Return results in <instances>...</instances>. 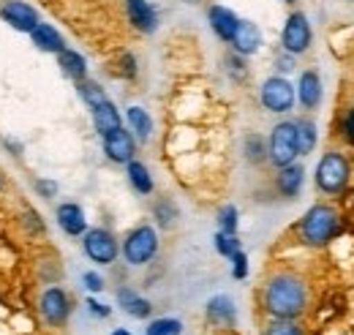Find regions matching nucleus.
<instances>
[{
    "instance_id": "1",
    "label": "nucleus",
    "mask_w": 354,
    "mask_h": 335,
    "mask_svg": "<svg viewBox=\"0 0 354 335\" xmlns=\"http://www.w3.org/2000/svg\"><path fill=\"white\" fill-rule=\"evenodd\" d=\"M265 308L275 319H297L306 305H308V292L306 284L292 275V273H278L265 284Z\"/></svg>"
},
{
    "instance_id": "2",
    "label": "nucleus",
    "mask_w": 354,
    "mask_h": 335,
    "mask_svg": "<svg viewBox=\"0 0 354 335\" xmlns=\"http://www.w3.org/2000/svg\"><path fill=\"white\" fill-rule=\"evenodd\" d=\"M341 229V221H338V212L330 208V205H313L306 212L303 224H300V237L306 246L313 248H322L327 246Z\"/></svg>"
},
{
    "instance_id": "3",
    "label": "nucleus",
    "mask_w": 354,
    "mask_h": 335,
    "mask_svg": "<svg viewBox=\"0 0 354 335\" xmlns=\"http://www.w3.org/2000/svg\"><path fill=\"white\" fill-rule=\"evenodd\" d=\"M297 131H295V123L292 120H283L272 128L270 134V145H267V159L275 164V167H289L295 164L297 159Z\"/></svg>"
},
{
    "instance_id": "4",
    "label": "nucleus",
    "mask_w": 354,
    "mask_h": 335,
    "mask_svg": "<svg viewBox=\"0 0 354 335\" xmlns=\"http://www.w3.org/2000/svg\"><path fill=\"white\" fill-rule=\"evenodd\" d=\"M156 253H158V232H156L153 226L142 224V226H136V229L129 232V237H126V243H123V256H126L129 264L142 267V264H147Z\"/></svg>"
},
{
    "instance_id": "5",
    "label": "nucleus",
    "mask_w": 354,
    "mask_h": 335,
    "mask_svg": "<svg viewBox=\"0 0 354 335\" xmlns=\"http://www.w3.org/2000/svg\"><path fill=\"white\" fill-rule=\"evenodd\" d=\"M349 180V161L341 153H327L322 156V161L316 164V185L324 194H338L344 191Z\"/></svg>"
},
{
    "instance_id": "6",
    "label": "nucleus",
    "mask_w": 354,
    "mask_h": 335,
    "mask_svg": "<svg viewBox=\"0 0 354 335\" xmlns=\"http://www.w3.org/2000/svg\"><path fill=\"white\" fill-rule=\"evenodd\" d=\"M259 101L267 112H275V115H283L295 107V87L289 80L283 77H270L265 80L262 90H259Z\"/></svg>"
},
{
    "instance_id": "7",
    "label": "nucleus",
    "mask_w": 354,
    "mask_h": 335,
    "mask_svg": "<svg viewBox=\"0 0 354 335\" xmlns=\"http://www.w3.org/2000/svg\"><path fill=\"white\" fill-rule=\"evenodd\" d=\"M39 314L49 327H63L71 316V300L60 287H49L39 297Z\"/></svg>"
},
{
    "instance_id": "8",
    "label": "nucleus",
    "mask_w": 354,
    "mask_h": 335,
    "mask_svg": "<svg viewBox=\"0 0 354 335\" xmlns=\"http://www.w3.org/2000/svg\"><path fill=\"white\" fill-rule=\"evenodd\" d=\"M82 248H85V256L95 264H112L118 259V251H120L118 240L109 229H88Z\"/></svg>"
},
{
    "instance_id": "9",
    "label": "nucleus",
    "mask_w": 354,
    "mask_h": 335,
    "mask_svg": "<svg viewBox=\"0 0 354 335\" xmlns=\"http://www.w3.org/2000/svg\"><path fill=\"white\" fill-rule=\"evenodd\" d=\"M0 19L8 22L19 33H33L39 28V22H41L39 19V11L30 3H25V0H6L0 6Z\"/></svg>"
},
{
    "instance_id": "10",
    "label": "nucleus",
    "mask_w": 354,
    "mask_h": 335,
    "mask_svg": "<svg viewBox=\"0 0 354 335\" xmlns=\"http://www.w3.org/2000/svg\"><path fill=\"white\" fill-rule=\"evenodd\" d=\"M281 44H283V52L289 55H303L306 49L310 46V25L308 17L295 11L286 25H283V33H281Z\"/></svg>"
},
{
    "instance_id": "11",
    "label": "nucleus",
    "mask_w": 354,
    "mask_h": 335,
    "mask_svg": "<svg viewBox=\"0 0 354 335\" xmlns=\"http://www.w3.org/2000/svg\"><path fill=\"white\" fill-rule=\"evenodd\" d=\"M104 153H106V159L115 161V164H129V161H133V153H136V139H133V134L126 131V128H118V131L106 134V136H104Z\"/></svg>"
},
{
    "instance_id": "12",
    "label": "nucleus",
    "mask_w": 354,
    "mask_h": 335,
    "mask_svg": "<svg viewBox=\"0 0 354 335\" xmlns=\"http://www.w3.org/2000/svg\"><path fill=\"white\" fill-rule=\"evenodd\" d=\"M55 218H57V226L68 235V237H82L85 232H88V218H85V210L80 208L77 202H63L57 212H55Z\"/></svg>"
},
{
    "instance_id": "13",
    "label": "nucleus",
    "mask_w": 354,
    "mask_h": 335,
    "mask_svg": "<svg viewBox=\"0 0 354 335\" xmlns=\"http://www.w3.org/2000/svg\"><path fill=\"white\" fill-rule=\"evenodd\" d=\"M126 14L139 33H153L158 28V14L147 0H126Z\"/></svg>"
},
{
    "instance_id": "14",
    "label": "nucleus",
    "mask_w": 354,
    "mask_h": 335,
    "mask_svg": "<svg viewBox=\"0 0 354 335\" xmlns=\"http://www.w3.org/2000/svg\"><path fill=\"white\" fill-rule=\"evenodd\" d=\"M207 19H210L213 33H216L221 42L232 44V39H234V30H237V25H240L237 14H234L232 8H226V6H213V8L207 11Z\"/></svg>"
},
{
    "instance_id": "15",
    "label": "nucleus",
    "mask_w": 354,
    "mask_h": 335,
    "mask_svg": "<svg viewBox=\"0 0 354 335\" xmlns=\"http://www.w3.org/2000/svg\"><path fill=\"white\" fill-rule=\"evenodd\" d=\"M232 46H234V52L243 55V57L259 52V46H262V33H259V28H257L254 22H248V19H240V25H237V30H234V39H232Z\"/></svg>"
},
{
    "instance_id": "16",
    "label": "nucleus",
    "mask_w": 354,
    "mask_h": 335,
    "mask_svg": "<svg viewBox=\"0 0 354 335\" xmlns=\"http://www.w3.org/2000/svg\"><path fill=\"white\" fill-rule=\"evenodd\" d=\"M303 180H306L303 167L289 164V167H281L278 177H275V188H278V194H281V197L295 199V197L300 194V188H303Z\"/></svg>"
},
{
    "instance_id": "17",
    "label": "nucleus",
    "mask_w": 354,
    "mask_h": 335,
    "mask_svg": "<svg viewBox=\"0 0 354 335\" xmlns=\"http://www.w3.org/2000/svg\"><path fill=\"white\" fill-rule=\"evenodd\" d=\"M207 319L218 327H232L234 319H237V311H234V302L226 297V294H216L210 297L207 302Z\"/></svg>"
},
{
    "instance_id": "18",
    "label": "nucleus",
    "mask_w": 354,
    "mask_h": 335,
    "mask_svg": "<svg viewBox=\"0 0 354 335\" xmlns=\"http://www.w3.org/2000/svg\"><path fill=\"white\" fill-rule=\"evenodd\" d=\"M93 126L101 136H106V134L123 128V118H120V112H118V107L112 101H104L101 107L93 109Z\"/></svg>"
},
{
    "instance_id": "19",
    "label": "nucleus",
    "mask_w": 354,
    "mask_h": 335,
    "mask_svg": "<svg viewBox=\"0 0 354 335\" xmlns=\"http://www.w3.org/2000/svg\"><path fill=\"white\" fill-rule=\"evenodd\" d=\"M297 96H300V104L306 109H316L322 104V80L316 71H303L300 74V84H297Z\"/></svg>"
},
{
    "instance_id": "20",
    "label": "nucleus",
    "mask_w": 354,
    "mask_h": 335,
    "mask_svg": "<svg viewBox=\"0 0 354 335\" xmlns=\"http://www.w3.org/2000/svg\"><path fill=\"white\" fill-rule=\"evenodd\" d=\"M30 39H33V44H36L41 52H49V55H60V52L66 49L63 36H60L52 25H46V22H39V28L30 33Z\"/></svg>"
},
{
    "instance_id": "21",
    "label": "nucleus",
    "mask_w": 354,
    "mask_h": 335,
    "mask_svg": "<svg viewBox=\"0 0 354 335\" xmlns=\"http://www.w3.org/2000/svg\"><path fill=\"white\" fill-rule=\"evenodd\" d=\"M57 63H60L63 74H66V77H71L74 82L88 80V60H85L80 52H74V49H68V46H66V49L57 55Z\"/></svg>"
},
{
    "instance_id": "22",
    "label": "nucleus",
    "mask_w": 354,
    "mask_h": 335,
    "mask_svg": "<svg viewBox=\"0 0 354 335\" xmlns=\"http://www.w3.org/2000/svg\"><path fill=\"white\" fill-rule=\"evenodd\" d=\"M118 302L123 305V311H126V314H131L133 319H147V316H150V311H153L150 300L139 297V294L131 292V289H120V292H118Z\"/></svg>"
},
{
    "instance_id": "23",
    "label": "nucleus",
    "mask_w": 354,
    "mask_h": 335,
    "mask_svg": "<svg viewBox=\"0 0 354 335\" xmlns=\"http://www.w3.org/2000/svg\"><path fill=\"white\" fill-rule=\"evenodd\" d=\"M126 120H129L133 136H136L139 142H147V139H150V134H153V120H150L147 109H142V107H129V109H126Z\"/></svg>"
},
{
    "instance_id": "24",
    "label": "nucleus",
    "mask_w": 354,
    "mask_h": 335,
    "mask_svg": "<svg viewBox=\"0 0 354 335\" xmlns=\"http://www.w3.org/2000/svg\"><path fill=\"white\" fill-rule=\"evenodd\" d=\"M126 174H129V183L133 185V191L136 194H153V177H150V172H147V167L142 164V161H129L126 164Z\"/></svg>"
},
{
    "instance_id": "25",
    "label": "nucleus",
    "mask_w": 354,
    "mask_h": 335,
    "mask_svg": "<svg viewBox=\"0 0 354 335\" xmlns=\"http://www.w3.org/2000/svg\"><path fill=\"white\" fill-rule=\"evenodd\" d=\"M295 131H297V153L300 156L310 153L313 145H316V123L308 120V118H303V120L295 123Z\"/></svg>"
},
{
    "instance_id": "26",
    "label": "nucleus",
    "mask_w": 354,
    "mask_h": 335,
    "mask_svg": "<svg viewBox=\"0 0 354 335\" xmlns=\"http://www.w3.org/2000/svg\"><path fill=\"white\" fill-rule=\"evenodd\" d=\"M77 90H80V98L88 104L90 109H95V107H101L104 101H109L106 98V93H104V87L95 82H90V80H82V82H77Z\"/></svg>"
},
{
    "instance_id": "27",
    "label": "nucleus",
    "mask_w": 354,
    "mask_h": 335,
    "mask_svg": "<svg viewBox=\"0 0 354 335\" xmlns=\"http://www.w3.org/2000/svg\"><path fill=\"white\" fill-rule=\"evenodd\" d=\"M245 159L251 164H265L267 161V145L259 134H248L245 136Z\"/></svg>"
},
{
    "instance_id": "28",
    "label": "nucleus",
    "mask_w": 354,
    "mask_h": 335,
    "mask_svg": "<svg viewBox=\"0 0 354 335\" xmlns=\"http://www.w3.org/2000/svg\"><path fill=\"white\" fill-rule=\"evenodd\" d=\"M183 333V322L172 319V316H164V319H153L147 325V333L145 335H180Z\"/></svg>"
},
{
    "instance_id": "29",
    "label": "nucleus",
    "mask_w": 354,
    "mask_h": 335,
    "mask_svg": "<svg viewBox=\"0 0 354 335\" xmlns=\"http://www.w3.org/2000/svg\"><path fill=\"white\" fill-rule=\"evenodd\" d=\"M213 243H216V251L221 253V256H226V259H232L234 253L240 251V240H237V235H226V232H221V229H218V235L213 237Z\"/></svg>"
},
{
    "instance_id": "30",
    "label": "nucleus",
    "mask_w": 354,
    "mask_h": 335,
    "mask_svg": "<svg viewBox=\"0 0 354 335\" xmlns=\"http://www.w3.org/2000/svg\"><path fill=\"white\" fill-rule=\"evenodd\" d=\"M153 212H156V221H158L161 226H172L177 218V205L172 199H158Z\"/></svg>"
},
{
    "instance_id": "31",
    "label": "nucleus",
    "mask_w": 354,
    "mask_h": 335,
    "mask_svg": "<svg viewBox=\"0 0 354 335\" xmlns=\"http://www.w3.org/2000/svg\"><path fill=\"white\" fill-rule=\"evenodd\" d=\"M218 226L226 235H237V208L234 205H226L218 210Z\"/></svg>"
},
{
    "instance_id": "32",
    "label": "nucleus",
    "mask_w": 354,
    "mask_h": 335,
    "mask_svg": "<svg viewBox=\"0 0 354 335\" xmlns=\"http://www.w3.org/2000/svg\"><path fill=\"white\" fill-rule=\"evenodd\" d=\"M265 335H303V330H300L292 319H275V322L267 327Z\"/></svg>"
},
{
    "instance_id": "33",
    "label": "nucleus",
    "mask_w": 354,
    "mask_h": 335,
    "mask_svg": "<svg viewBox=\"0 0 354 335\" xmlns=\"http://www.w3.org/2000/svg\"><path fill=\"white\" fill-rule=\"evenodd\" d=\"M232 275H234L237 281H243V278L248 275V256L243 251H237L232 256Z\"/></svg>"
},
{
    "instance_id": "34",
    "label": "nucleus",
    "mask_w": 354,
    "mask_h": 335,
    "mask_svg": "<svg viewBox=\"0 0 354 335\" xmlns=\"http://www.w3.org/2000/svg\"><path fill=\"white\" fill-rule=\"evenodd\" d=\"M36 194H39L41 199H52V197L57 194V183H55V180L39 177V180H36Z\"/></svg>"
},
{
    "instance_id": "35",
    "label": "nucleus",
    "mask_w": 354,
    "mask_h": 335,
    "mask_svg": "<svg viewBox=\"0 0 354 335\" xmlns=\"http://www.w3.org/2000/svg\"><path fill=\"white\" fill-rule=\"evenodd\" d=\"M226 66H229V74H232L234 80H243V77L248 74V71H245V63H243L240 57H234V55L226 57Z\"/></svg>"
},
{
    "instance_id": "36",
    "label": "nucleus",
    "mask_w": 354,
    "mask_h": 335,
    "mask_svg": "<svg viewBox=\"0 0 354 335\" xmlns=\"http://www.w3.org/2000/svg\"><path fill=\"white\" fill-rule=\"evenodd\" d=\"M82 284L88 287V292H104V278L98 273H85L82 275Z\"/></svg>"
},
{
    "instance_id": "37",
    "label": "nucleus",
    "mask_w": 354,
    "mask_h": 335,
    "mask_svg": "<svg viewBox=\"0 0 354 335\" xmlns=\"http://www.w3.org/2000/svg\"><path fill=\"white\" fill-rule=\"evenodd\" d=\"M88 311L93 314V316H98V319H106L112 311H109V305H104V302H98L95 297H90L88 300Z\"/></svg>"
},
{
    "instance_id": "38",
    "label": "nucleus",
    "mask_w": 354,
    "mask_h": 335,
    "mask_svg": "<svg viewBox=\"0 0 354 335\" xmlns=\"http://www.w3.org/2000/svg\"><path fill=\"white\" fill-rule=\"evenodd\" d=\"M120 66H123V74H126L129 80L136 77V57H133L131 52H126V55L120 57Z\"/></svg>"
},
{
    "instance_id": "39",
    "label": "nucleus",
    "mask_w": 354,
    "mask_h": 335,
    "mask_svg": "<svg viewBox=\"0 0 354 335\" xmlns=\"http://www.w3.org/2000/svg\"><path fill=\"white\" fill-rule=\"evenodd\" d=\"M25 224H28L36 235H41V232H44V224H41V218H39V212H36V210H28V212H25Z\"/></svg>"
},
{
    "instance_id": "40",
    "label": "nucleus",
    "mask_w": 354,
    "mask_h": 335,
    "mask_svg": "<svg viewBox=\"0 0 354 335\" xmlns=\"http://www.w3.org/2000/svg\"><path fill=\"white\" fill-rule=\"evenodd\" d=\"M275 66L283 71V74H289L292 69H295V55H289V52H283V55H278L275 57Z\"/></svg>"
},
{
    "instance_id": "41",
    "label": "nucleus",
    "mask_w": 354,
    "mask_h": 335,
    "mask_svg": "<svg viewBox=\"0 0 354 335\" xmlns=\"http://www.w3.org/2000/svg\"><path fill=\"white\" fill-rule=\"evenodd\" d=\"M344 136L354 145V109H349L346 118H344Z\"/></svg>"
},
{
    "instance_id": "42",
    "label": "nucleus",
    "mask_w": 354,
    "mask_h": 335,
    "mask_svg": "<svg viewBox=\"0 0 354 335\" xmlns=\"http://www.w3.org/2000/svg\"><path fill=\"white\" fill-rule=\"evenodd\" d=\"M6 147H11V150H14V156H17V159H19V156H22V145H19V142H14V139H6Z\"/></svg>"
},
{
    "instance_id": "43",
    "label": "nucleus",
    "mask_w": 354,
    "mask_h": 335,
    "mask_svg": "<svg viewBox=\"0 0 354 335\" xmlns=\"http://www.w3.org/2000/svg\"><path fill=\"white\" fill-rule=\"evenodd\" d=\"M112 335H133V333H129V330H123V327H120V330H115Z\"/></svg>"
},
{
    "instance_id": "44",
    "label": "nucleus",
    "mask_w": 354,
    "mask_h": 335,
    "mask_svg": "<svg viewBox=\"0 0 354 335\" xmlns=\"http://www.w3.org/2000/svg\"><path fill=\"white\" fill-rule=\"evenodd\" d=\"M3 185H6V180H3V172H0V191H3Z\"/></svg>"
},
{
    "instance_id": "45",
    "label": "nucleus",
    "mask_w": 354,
    "mask_h": 335,
    "mask_svg": "<svg viewBox=\"0 0 354 335\" xmlns=\"http://www.w3.org/2000/svg\"><path fill=\"white\" fill-rule=\"evenodd\" d=\"M188 3H196V0H188Z\"/></svg>"
},
{
    "instance_id": "46",
    "label": "nucleus",
    "mask_w": 354,
    "mask_h": 335,
    "mask_svg": "<svg viewBox=\"0 0 354 335\" xmlns=\"http://www.w3.org/2000/svg\"><path fill=\"white\" fill-rule=\"evenodd\" d=\"M286 3H295V0H286Z\"/></svg>"
}]
</instances>
